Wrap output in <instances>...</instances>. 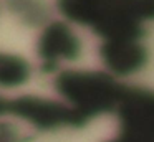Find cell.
Returning a JSON list of instances; mask_svg holds the SVG:
<instances>
[{
	"label": "cell",
	"instance_id": "obj_1",
	"mask_svg": "<svg viewBox=\"0 0 154 142\" xmlns=\"http://www.w3.org/2000/svg\"><path fill=\"white\" fill-rule=\"evenodd\" d=\"M27 76V65L20 58L0 55V84L17 86Z\"/></svg>",
	"mask_w": 154,
	"mask_h": 142
}]
</instances>
